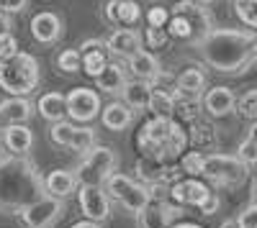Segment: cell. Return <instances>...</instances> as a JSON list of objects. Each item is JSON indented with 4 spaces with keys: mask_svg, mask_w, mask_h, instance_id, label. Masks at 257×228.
<instances>
[{
    "mask_svg": "<svg viewBox=\"0 0 257 228\" xmlns=\"http://www.w3.org/2000/svg\"><path fill=\"white\" fill-rule=\"evenodd\" d=\"M41 80V70L34 54L18 52L11 59H0V88L11 98H29Z\"/></svg>",
    "mask_w": 257,
    "mask_h": 228,
    "instance_id": "5",
    "label": "cell"
},
{
    "mask_svg": "<svg viewBox=\"0 0 257 228\" xmlns=\"http://www.w3.org/2000/svg\"><path fill=\"white\" fill-rule=\"evenodd\" d=\"M80 56H82V70L85 74H90L93 80H98L105 70V41L100 38H90V41H82L80 46Z\"/></svg>",
    "mask_w": 257,
    "mask_h": 228,
    "instance_id": "16",
    "label": "cell"
},
{
    "mask_svg": "<svg viewBox=\"0 0 257 228\" xmlns=\"http://www.w3.org/2000/svg\"><path fill=\"white\" fill-rule=\"evenodd\" d=\"M44 195V177L34 159L0 156V213H21Z\"/></svg>",
    "mask_w": 257,
    "mask_h": 228,
    "instance_id": "1",
    "label": "cell"
},
{
    "mask_svg": "<svg viewBox=\"0 0 257 228\" xmlns=\"http://www.w3.org/2000/svg\"><path fill=\"white\" fill-rule=\"evenodd\" d=\"M18 216H21V220H24L29 228H49L62 216V200L44 195L41 200L26 205V208L21 210Z\"/></svg>",
    "mask_w": 257,
    "mask_h": 228,
    "instance_id": "12",
    "label": "cell"
},
{
    "mask_svg": "<svg viewBox=\"0 0 257 228\" xmlns=\"http://www.w3.org/2000/svg\"><path fill=\"white\" fill-rule=\"evenodd\" d=\"M170 198H173L178 205H196V208H201L203 216L216 213V208H219L216 192H213L206 182L193 180V177L173 182V188H170Z\"/></svg>",
    "mask_w": 257,
    "mask_h": 228,
    "instance_id": "9",
    "label": "cell"
},
{
    "mask_svg": "<svg viewBox=\"0 0 257 228\" xmlns=\"http://www.w3.org/2000/svg\"><path fill=\"white\" fill-rule=\"evenodd\" d=\"M254 62H257V44H254V54H252V64H254Z\"/></svg>",
    "mask_w": 257,
    "mask_h": 228,
    "instance_id": "45",
    "label": "cell"
},
{
    "mask_svg": "<svg viewBox=\"0 0 257 228\" xmlns=\"http://www.w3.org/2000/svg\"><path fill=\"white\" fill-rule=\"evenodd\" d=\"M64 100H67V116L77 123H90L103 108L100 95L90 88H77L64 95Z\"/></svg>",
    "mask_w": 257,
    "mask_h": 228,
    "instance_id": "11",
    "label": "cell"
},
{
    "mask_svg": "<svg viewBox=\"0 0 257 228\" xmlns=\"http://www.w3.org/2000/svg\"><path fill=\"white\" fill-rule=\"evenodd\" d=\"M105 49H108L111 54L116 56H134L137 52H142V34L137 28H118L108 36V41H105Z\"/></svg>",
    "mask_w": 257,
    "mask_h": 228,
    "instance_id": "17",
    "label": "cell"
},
{
    "mask_svg": "<svg viewBox=\"0 0 257 228\" xmlns=\"http://www.w3.org/2000/svg\"><path fill=\"white\" fill-rule=\"evenodd\" d=\"M57 67L59 72H80L82 70V56H80V49H64L59 56H57Z\"/></svg>",
    "mask_w": 257,
    "mask_h": 228,
    "instance_id": "31",
    "label": "cell"
},
{
    "mask_svg": "<svg viewBox=\"0 0 257 228\" xmlns=\"http://www.w3.org/2000/svg\"><path fill=\"white\" fill-rule=\"evenodd\" d=\"M170 228H203L198 223H175V226H170Z\"/></svg>",
    "mask_w": 257,
    "mask_h": 228,
    "instance_id": "43",
    "label": "cell"
},
{
    "mask_svg": "<svg viewBox=\"0 0 257 228\" xmlns=\"http://www.w3.org/2000/svg\"><path fill=\"white\" fill-rule=\"evenodd\" d=\"M72 131H75V123H70V120H59V123H54L52 126V141L54 144H59V146H67L70 149V138H72Z\"/></svg>",
    "mask_w": 257,
    "mask_h": 228,
    "instance_id": "33",
    "label": "cell"
},
{
    "mask_svg": "<svg viewBox=\"0 0 257 228\" xmlns=\"http://www.w3.org/2000/svg\"><path fill=\"white\" fill-rule=\"evenodd\" d=\"M237 228H257V202L247 205L237 218Z\"/></svg>",
    "mask_w": 257,
    "mask_h": 228,
    "instance_id": "37",
    "label": "cell"
},
{
    "mask_svg": "<svg viewBox=\"0 0 257 228\" xmlns=\"http://www.w3.org/2000/svg\"><path fill=\"white\" fill-rule=\"evenodd\" d=\"M193 3H198V6H203V8H206L208 3H213V0H193Z\"/></svg>",
    "mask_w": 257,
    "mask_h": 228,
    "instance_id": "44",
    "label": "cell"
},
{
    "mask_svg": "<svg viewBox=\"0 0 257 228\" xmlns=\"http://www.w3.org/2000/svg\"><path fill=\"white\" fill-rule=\"evenodd\" d=\"M72 228H100V223H93V220H80V223H75Z\"/></svg>",
    "mask_w": 257,
    "mask_h": 228,
    "instance_id": "41",
    "label": "cell"
},
{
    "mask_svg": "<svg viewBox=\"0 0 257 228\" xmlns=\"http://www.w3.org/2000/svg\"><path fill=\"white\" fill-rule=\"evenodd\" d=\"M206 88V72L198 67H188L178 74L175 82V98H185V100H198L201 92Z\"/></svg>",
    "mask_w": 257,
    "mask_h": 228,
    "instance_id": "20",
    "label": "cell"
},
{
    "mask_svg": "<svg viewBox=\"0 0 257 228\" xmlns=\"http://www.w3.org/2000/svg\"><path fill=\"white\" fill-rule=\"evenodd\" d=\"M234 110H239L242 118H249V120H257V88L247 90L239 100H237V108Z\"/></svg>",
    "mask_w": 257,
    "mask_h": 228,
    "instance_id": "32",
    "label": "cell"
},
{
    "mask_svg": "<svg viewBox=\"0 0 257 228\" xmlns=\"http://www.w3.org/2000/svg\"><path fill=\"white\" fill-rule=\"evenodd\" d=\"M31 36L39 44H54L62 36V18L52 10H41L31 18Z\"/></svg>",
    "mask_w": 257,
    "mask_h": 228,
    "instance_id": "14",
    "label": "cell"
},
{
    "mask_svg": "<svg viewBox=\"0 0 257 228\" xmlns=\"http://www.w3.org/2000/svg\"><path fill=\"white\" fill-rule=\"evenodd\" d=\"M147 46H152V49H160L167 44V31L165 28H152V26H147Z\"/></svg>",
    "mask_w": 257,
    "mask_h": 228,
    "instance_id": "38",
    "label": "cell"
},
{
    "mask_svg": "<svg viewBox=\"0 0 257 228\" xmlns=\"http://www.w3.org/2000/svg\"><path fill=\"white\" fill-rule=\"evenodd\" d=\"M93 146H95V131L88 128V126H75L72 138H70V149H72V152L88 154Z\"/></svg>",
    "mask_w": 257,
    "mask_h": 228,
    "instance_id": "28",
    "label": "cell"
},
{
    "mask_svg": "<svg viewBox=\"0 0 257 228\" xmlns=\"http://www.w3.org/2000/svg\"><path fill=\"white\" fill-rule=\"evenodd\" d=\"M147 110L155 118H173L175 116V95L167 90H157L152 88V95H149V106Z\"/></svg>",
    "mask_w": 257,
    "mask_h": 228,
    "instance_id": "26",
    "label": "cell"
},
{
    "mask_svg": "<svg viewBox=\"0 0 257 228\" xmlns=\"http://www.w3.org/2000/svg\"><path fill=\"white\" fill-rule=\"evenodd\" d=\"M128 70H132V74L139 80V82H147V85H157L160 77H162V67L155 54L149 52H137L134 56H128Z\"/></svg>",
    "mask_w": 257,
    "mask_h": 228,
    "instance_id": "15",
    "label": "cell"
},
{
    "mask_svg": "<svg viewBox=\"0 0 257 228\" xmlns=\"http://www.w3.org/2000/svg\"><path fill=\"white\" fill-rule=\"evenodd\" d=\"M234 10L244 26L257 28V0H234Z\"/></svg>",
    "mask_w": 257,
    "mask_h": 228,
    "instance_id": "30",
    "label": "cell"
},
{
    "mask_svg": "<svg viewBox=\"0 0 257 228\" xmlns=\"http://www.w3.org/2000/svg\"><path fill=\"white\" fill-rule=\"evenodd\" d=\"M100 120H103V126L108 128V131H123V128L132 126L134 113H132V108H128L126 102L116 100V102H108V106L103 108Z\"/></svg>",
    "mask_w": 257,
    "mask_h": 228,
    "instance_id": "22",
    "label": "cell"
},
{
    "mask_svg": "<svg viewBox=\"0 0 257 228\" xmlns=\"http://www.w3.org/2000/svg\"><path fill=\"white\" fill-rule=\"evenodd\" d=\"M105 190L111 192V198H116L126 210H132V213H142L149 202H152V190L147 188V184L132 180V177H126L121 172H113L108 177V182H105Z\"/></svg>",
    "mask_w": 257,
    "mask_h": 228,
    "instance_id": "7",
    "label": "cell"
},
{
    "mask_svg": "<svg viewBox=\"0 0 257 228\" xmlns=\"http://www.w3.org/2000/svg\"><path fill=\"white\" fill-rule=\"evenodd\" d=\"M95 88H100V92H108V95H121L123 88H126V74H123L121 64L108 62L103 74L95 80Z\"/></svg>",
    "mask_w": 257,
    "mask_h": 228,
    "instance_id": "25",
    "label": "cell"
},
{
    "mask_svg": "<svg viewBox=\"0 0 257 228\" xmlns=\"http://www.w3.org/2000/svg\"><path fill=\"white\" fill-rule=\"evenodd\" d=\"M36 108H39V116L49 120V123H59L67 116V100H64L62 92H44L39 100H36Z\"/></svg>",
    "mask_w": 257,
    "mask_h": 228,
    "instance_id": "23",
    "label": "cell"
},
{
    "mask_svg": "<svg viewBox=\"0 0 257 228\" xmlns=\"http://www.w3.org/2000/svg\"><path fill=\"white\" fill-rule=\"evenodd\" d=\"M224 228H237V223H224Z\"/></svg>",
    "mask_w": 257,
    "mask_h": 228,
    "instance_id": "46",
    "label": "cell"
},
{
    "mask_svg": "<svg viewBox=\"0 0 257 228\" xmlns=\"http://www.w3.org/2000/svg\"><path fill=\"white\" fill-rule=\"evenodd\" d=\"M0 149H3V138H0Z\"/></svg>",
    "mask_w": 257,
    "mask_h": 228,
    "instance_id": "47",
    "label": "cell"
},
{
    "mask_svg": "<svg viewBox=\"0 0 257 228\" xmlns=\"http://www.w3.org/2000/svg\"><path fill=\"white\" fill-rule=\"evenodd\" d=\"M123 102L128 108H147L149 106V95H152V85H147V82H126L123 88Z\"/></svg>",
    "mask_w": 257,
    "mask_h": 228,
    "instance_id": "27",
    "label": "cell"
},
{
    "mask_svg": "<svg viewBox=\"0 0 257 228\" xmlns=\"http://www.w3.org/2000/svg\"><path fill=\"white\" fill-rule=\"evenodd\" d=\"M18 52H21L18 49V38L11 31H0V59H11Z\"/></svg>",
    "mask_w": 257,
    "mask_h": 228,
    "instance_id": "34",
    "label": "cell"
},
{
    "mask_svg": "<svg viewBox=\"0 0 257 228\" xmlns=\"http://www.w3.org/2000/svg\"><path fill=\"white\" fill-rule=\"evenodd\" d=\"M257 34L242 28H213L201 44V54L216 72H242L252 64Z\"/></svg>",
    "mask_w": 257,
    "mask_h": 228,
    "instance_id": "2",
    "label": "cell"
},
{
    "mask_svg": "<svg viewBox=\"0 0 257 228\" xmlns=\"http://www.w3.org/2000/svg\"><path fill=\"white\" fill-rule=\"evenodd\" d=\"M34 116V102L29 98H8L0 100V134L8 126H18V123H26Z\"/></svg>",
    "mask_w": 257,
    "mask_h": 228,
    "instance_id": "13",
    "label": "cell"
},
{
    "mask_svg": "<svg viewBox=\"0 0 257 228\" xmlns=\"http://www.w3.org/2000/svg\"><path fill=\"white\" fill-rule=\"evenodd\" d=\"M29 8V0H0V13L11 16V13H21Z\"/></svg>",
    "mask_w": 257,
    "mask_h": 228,
    "instance_id": "39",
    "label": "cell"
},
{
    "mask_svg": "<svg viewBox=\"0 0 257 228\" xmlns=\"http://www.w3.org/2000/svg\"><path fill=\"white\" fill-rule=\"evenodd\" d=\"M247 164L229 154H208L203 162V177H208L213 184H221V188H237L247 180Z\"/></svg>",
    "mask_w": 257,
    "mask_h": 228,
    "instance_id": "8",
    "label": "cell"
},
{
    "mask_svg": "<svg viewBox=\"0 0 257 228\" xmlns=\"http://www.w3.org/2000/svg\"><path fill=\"white\" fill-rule=\"evenodd\" d=\"M203 162H206V154H201V152H188V154L180 156V170H183L188 177L198 180V177H203Z\"/></svg>",
    "mask_w": 257,
    "mask_h": 228,
    "instance_id": "29",
    "label": "cell"
},
{
    "mask_svg": "<svg viewBox=\"0 0 257 228\" xmlns=\"http://www.w3.org/2000/svg\"><path fill=\"white\" fill-rule=\"evenodd\" d=\"M206 138H213V126H208V123H198V126H193V141L203 144Z\"/></svg>",
    "mask_w": 257,
    "mask_h": 228,
    "instance_id": "40",
    "label": "cell"
},
{
    "mask_svg": "<svg viewBox=\"0 0 257 228\" xmlns=\"http://www.w3.org/2000/svg\"><path fill=\"white\" fill-rule=\"evenodd\" d=\"M77 202H80V210H82L85 220L100 223L111 216L108 192L103 188H95V184H80L77 188Z\"/></svg>",
    "mask_w": 257,
    "mask_h": 228,
    "instance_id": "10",
    "label": "cell"
},
{
    "mask_svg": "<svg viewBox=\"0 0 257 228\" xmlns=\"http://www.w3.org/2000/svg\"><path fill=\"white\" fill-rule=\"evenodd\" d=\"M237 159L242 164H247V167H254V164H257V144L249 141V138H244L239 144V149H237Z\"/></svg>",
    "mask_w": 257,
    "mask_h": 228,
    "instance_id": "35",
    "label": "cell"
},
{
    "mask_svg": "<svg viewBox=\"0 0 257 228\" xmlns=\"http://www.w3.org/2000/svg\"><path fill=\"white\" fill-rule=\"evenodd\" d=\"M234 108H237V95H234L229 88L219 85V88H211L203 95V110L213 118H224L229 116Z\"/></svg>",
    "mask_w": 257,
    "mask_h": 228,
    "instance_id": "19",
    "label": "cell"
},
{
    "mask_svg": "<svg viewBox=\"0 0 257 228\" xmlns=\"http://www.w3.org/2000/svg\"><path fill=\"white\" fill-rule=\"evenodd\" d=\"M137 146L144 159L170 164L183 156L188 146V134L175 118H152L137 134Z\"/></svg>",
    "mask_w": 257,
    "mask_h": 228,
    "instance_id": "3",
    "label": "cell"
},
{
    "mask_svg": "<svg viewBox=\"0 0 257 228\" xmlns=\"http://www.w3.org/2000/svg\"><path fill=\"white\" fill-rule=\"evenodd\" d=\"M247 138L257 144V120H254V123H252V126H249V134H247Z\"/></svg>",
    "mask_w": 257,
    "mask_h": 228,
    "instance_id": "42",
    "label": "cell"
},
{
    "mask_svg": "<svg viewBox=\"0 0 257 228\" xmlns=\"http://www.w3.org/2000/svg\"><path fill=\"white\" fill-rule=\"evenodd\" d=\"M3 144L13 156H29L31 146H34V131L26 123H18V126H8L3 131Z\"/></svg>",
    "mask_w": 257,
    "mask_h": 228,
    "instance_id": "21",
    "label": "cell"
},
{
    "mask_svg": "<svg viewBox=\"0 0 257 228\" xmlns=\"http://www.w3.org/2000/svg\"><path fill=\"white\" fill-rule=\"evenodd\" d=\"M77 188L80 182L72 170H54L44 177V190L49 192V198H57V200H67L72 192H77Z\"/></svg>",
    "mask_w": 257,
    "mask_h": 228,
    "instance_id": "18",
    "label": "cell"
},
{
    "mask_svg": "<svg viewBox=\"0 0 257 228\" xmlns=\"http://www.w3.org/2000/svg\"><path fill=\"white\" fill-rule=\"evenodd\" d=\"M167 36L173 38H183L188 41V44H201V41L213 31V20H211V13L193 3V0H180V3L173 6V10H170V20L165 26Z\"/></svg>",
    "mask_w": 257,
    "mask_h": 228,
    "instance_id": "4",
    "label": "cell"
},
{
    "mask_svg": "<svg viewBox=\"0 0 257 228\" xmlns=\"http://www.w3.org/2000/svg\"><path fill=\"white\" fill-rule=\"evenodd\" d=\"M167 20H170L167 8H162V6L149 8V13H147V24L152 26V28H165V26H167Z\"/></svg>",
    "mask_w": 257,
    "mask_h": 228,
    "instance_id": "36",
    "label": "cell"
},
{
    "mask_svg": "<svg viewBox=\"0 0 257 228\" xmlns=\"http://www.w3.org/2000/svg\"><path fill=\"white\" fill-rule=\"evenodd\" d=\"M118 167V156L111 146H100V144H95V146L85 154V159L80 162V167L75 170L77 174V182L80 184H95V188H103L105 182H108V177L116 172Z\"/></svg>",
    "mask_w": 257,
    "mask_h": 228,
    "instance_id": "6",
    "label": "cell"
},
{
    "mask_svg": "<svg viewBox=\"0 0 257 228\" xmlns=\"http://www.w3.org/2000/svg\"><path fill=\"white\" fill-rule=\"evenodd\" d=\"M105 18L111 20V24H126L132 26L142 18V10L134 0H108V6H105Z\"/></svg>",
    "mask_w": 257,
    "mask_h": 228,
    "instance_id": "24",
    "label": "cell"
}]
</instances>
